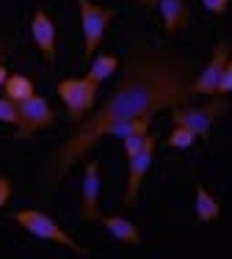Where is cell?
Here are the masks:
<instances>
[{
	"instance_id": "obj_1",
	"label": "cell",
	"mask_w": 232,
	"mask_h": 259,
	"mask_svg": "<svg viewBox=\"0 0 232 259\" xmlns=\"http://www.w3.org/2000/svg\"><path fill=\"white\" fill-rule=\"evenodd\" d=\"M194 66L185 55L161 50L146 41L133 45L127 64L122 66V77L116 83L100 110L81 121V127L58 146L47 160V177L56 185L66 171L78 165L86 152L105 138V130L125 119H152L158 110H172L174 105H185L194 97Z\"/></svg>"
},
{
	"instance_id": "obj_2",
	"label": "cell",
	"mask_w": 232,
	"mask_h": 259,
	"mask_svg": "<svg viewBox=\"0 0 232 259\" xmlns=\"http://www.w3.org/2000/svg\"><path fill=\"white\" fill-rule=\"evenodd\" d=\"M229 110V102L224 100V97H210L205 105H174L172 108V121L180 127H188L191 133H197V138L207 141L210 138V124L218 119V116H224Z\"/></svg>"
},
{
	"instance_id": "obj_3",
	"label": "cell",
	"mask_w": 232,
	"mask_h": 259,
	"mask_svg": "<svg viewBox=\"0 0 232 259\" xmlns=\"http://www.w3.org/2000/svg\"><path fill=\"white\" fill-rule=\"evenodd\" d=\"M14 221H17V224H20L25 232L33 234V237L50 240V243H58V245H64V248L81 254V256H89V248H83L81 243H75V240H72L69 234H66V232L58 226V221H53L50 215L42 212V209H20V212L14 215Z\"/></svg>"
},
{
	"instance_id": "obj_4",
	"label": "cell",
	"mask_w": 232,
	"mask_h": 259,
	"mask_svg": "<svg viewBox=\"0 0 232 259\" xmlns=\"http://www.w3.org/2000/svg\"><path fill=\"white\" fill-rule=\"evenodd\" d=\"M97 89L89 77H66L56 85L61 102L66 105V116L72 121H83L86 116H91L94 110V100H97Z\"/></svg>"
},
{
	"instance_id": "obj_5",
	"label": "cell",
	"mask_w": 232,
	"mask_h": 259,
	"mask_svg": "<svg viewBox=\"0 0 232 259\" xmlns=\"http://www.w3.org/2000/svg\"><path fill=\"white\" fill-rule=\"evenodd\" d=\"M81 9V25H83V39H86V55H94L105 36L108 22L116 17V9L111 6H97L94 0H78Z\"/></svg>"
},
{
	"instance_id": "obj_6",
	"label": "cell",
	"mask_w": 232,
	"mask_h": 259,
	"mask_svg": "<svg viewBox=\"0 0 232 259\" xmlns=\"http://www.w3.org/2000/svg\"><path fill=\"white\" fill-rule=\"evenodd\" d=\"M56 124V110L50 108V102L45 97L33 94L30 100L20 102V124H17V141H28L33 138V133L47 130Z\"/></svg>"
},
{
	"instance_id": "obj_7",
	"label": "cell",
	"mask_w": 232,
	"mask_h": 259,
	"mask_svg": "<svg viewBox=\"0 0 232 259\" xmlns=\"http://www.w3.org/2000/svg\"><path fill=\"white\" fill-rule=\"evenodd\" d=\"M232 55V41L229 39H221L213 50L210 61L205 64V69L194 77V94L197 97H218V80H221V72L227 66Z\"/></svg>"
},
{
	"instance_id": "obj_8",
	"label": "cell",
	"mask_w": 232,
	"mask_h": 259,
	"mask_svg": "<svg viewBox=\"0 0 232 259\" xmlns=\"http://www.w3.org/2000/svg\"><path fill=\"white\" fill-rule=\"evenodd\" d=\"M152 157H155V135H149V141L144 144V149L127 160V163H130V171H127L125 207H133L138 201V190H141L144 177H146V171H149V165H152Z\"/></svg>"
},
{
	"instance_id": "obj_9",
	"label": "cell",
	"mask_w": 232,
	"mask_h": 259,
	"mask_svg": "<svg viewBox=\"0 0 232 259\" xmlns=\"http://www.w3.org/2000/svg\"><path fill=\"white\" fill-rule=\"evenodd\" d=\"M81 218L100 221V163L89 160L83 168V190H81Z\"/></svg>"
},
{
	"instance_id": "obj_10",
	"label": "cell",
	"mask_w": 232,
	"mask_h": 259,
	"mask_svg": "<svg viewBox=\"0 0 232 259\" xmlns=\"http://www.w3.org/2000/svg\"><path fill=\"white\" fill-rule=\"evenodd\" d=\"M30 36H33L39 53L47 58V64H56V22L50 20L45 9H36L30 17Z\"/></svg>"
},
{
	"instance_id": "obj_11",
	"label": "cell",
	"mask_w": 232,
	"mask_h": 259,
	"mask_svg": "<svg viewBox=\"0 0 232 259\" xmlns=\"http://www.w3.org/2000/svg\"><path fill=\"white\" fill-rule=\"evenodd\" d=\"M158 9H161L166 33H180V30H185L194 22L191 6L185 0H158Z\"/></svg>"
},
{
	"instance_id": "obj_12",
	"label": "cell",
	"mask_w": 232,
	"mask_h": 259,
	"mask_svg": "<svg viewBox=\"0 0 232 259\" xmlns=\"http://www.w3.org/2000/svg\"><path fill=\"white\" fill-rule=\"evenodd\" d=\"M100 224L105 226L108 234H111L113 240H119V243H125V245H141V243H144L138 226L133 224V221L122 218V215H102Z\"/></svg>"
},
{
	"instance_id": "obj_13",
	"label": "cell",
	"mask_w": 232,
	"mask_h": 259,
	"mask_svg": "<svg viewBox=\"0 0 232 259\" xmlns=\"http://www.w3.org/2000/svg\"><path fill=\"white\" fill-rule=\"evenodd\" d=\"M194 209H197V221L199 224H213L221 215V201L205 188V185H197V199H194Z\"/></svg>"
},
{
	"instance_id": "obj_14",
	"label": "cell",
	"mask_w": 232,
	"mask_h": 259,
	"mask_svg": "<svg viewBox=\"0 0 232 259\" xmlns=\"http://www.w3.org/2000/svg\"><path fill=\"white\" fill-rule=\"evenodd\" d=\"M116 69H119V58H116V55L102 53V55H97V58L91 61V66H89L86 77H89L94 85H100V83H105V80L111 77Z\"/></svg>"
},
{
	"instance_id": "obj_15",
	"label": "cell",
	"mask_w": 232,
	"mask_h": 259,
	"mask_svg": "<svg viewBox=\"0 0 232 259\" xmlns=\"http://www.w3.org/2000/svg\"><path fill=\"white\" fill-rule=\"evenodd\" d=\"M3 94L14 102H25L36 94V85H33V80L25 77V75H9V80H6V85H3Z\"/></svg>"
},
{
	"instance_id": "obj_16",
	"label": "cell",
	"mask_w": 232,
	"mask_h": 259,
	"mask_svg": "<svg viewBox=\"0 0 232 259\" xmlns=\"http://www.w3.org/2000/svg\"><path fill=\"white\" fill-rule=\"evenodd\" d=\"M149 121L152 119H125V121H116L105 130V135H116V138H127L133 133H149Z\"/></svg>"
},
{
	"instance_id": "obj_17",
	"label": "cell",
	"mask_w": 232,
	"mask_h": 259,
	"mask_svg": "<svg viewBox=\"0 0 232 259\" xmlns=\"http://www.w3.org/2000/svg\"><path fill=\"white\" fill-rule=\"evenodd\" d=\"M194 141H197V133H191L188 127L174 124V130L169 133V138H166V144L172 146V149H191Z\"/></svg>"
},
{
	"instance_id": "obj_18",
	"label": "cell",
	"mask_w": 232,
	"mask_h": 259,
	"mask_svg": "<svg viewBox=\"0 0 232 259\" xmlns=\"http://www.w3.org/2000/svg\"><path fill=\"white\" fill-rule=\"evenodd\" d=\"M0 121L6 124H20V102L9 100V97H0Z\"/></svg>"
},
{
	"instance_id": "obj_19",
	"label": "cell",
	"mask_w": 232,
	"mask_h": 259,
	"mask_svg": "<svg viewBox=\"0 0 232 259\" xmlns=\"http://www.w3.org/2000/svg\"><path fill=\"white\" fill-rule=\"evenodd\" d=\"M125 141V155L127 160H130L133 155H138V152L144 149V144L149 141V133H133V135H127V138H122Z\"/></svg>"
},
{
	"instance_id": "obj_20",
	"label": "cell",
	"mask_w": 232,
	"mask_h": 259,
	"mask_svg": "<svg viewBox=\"0 0 232 259\" xmlns=\"http://www.w3.org/2000/svg\"><path fill=\"white\" fill-rule=\"evenodd\" d=\"M224 94H232V55L221 72V80H218V97H224Z\"/></svg>"
},
{
	"instance_id": "obj_21",
	"label": "cell",
	"mask_w": 232,
	"mask_h": 259,
	"mask_svg": "<svg viewBox=\"0 0 232 259\" xmlns=\"http://www.w3.org/2000/svg\"><path fill=\"white\" fill-rule=\"evenodd\" d=\"M202 6L210 14H216V17H221V14H227V9H229V0H202Z\"/></svg>"
},
{
	"instance_id": "obj_22",
	"label": "cell",
	"mask_w": 232,
	"mask_h": 259,
	"mask_svg": "<svg viewBox=\"0 0 232 259\" xmlns=\"http://www.w3.org/2000/svg\"><path fill=\"white\" fill-rule=\"evenodd\" d=\"M11 190H14V185H11V180H9V177H3V174H0V209H3L6 204H9Z\"/></svg>"
},
{
	"instance_id": "obj_23",
	"label": "cell",
	"mask_w": 232,
	"mask_h": 259,
	"mask_svg": "<svg viewBox=\"0 0 232 259\" xmlns=\"http://www.w3.org/2000/svg\"><path fill=\"white\" fill-rule=\"evenodd\" d=\"M138 6H144V9H158V0H136Z\"/></svg>"
},
{
	"instance_id": "obj_24",
	"label": "cell",
	"mask_w": 232,
	"mask_h": 259,
	"mask_svg": "<svg viewBox=\"0 0 232 259\" xmlns=\"http://www.w3.org/2000/svg\"><path fill=\"white\" fill-rule=\"evenodd\" d=\"M6 80H9V69H6V66H0V89L6 85Z\"/></svg>"
}]
</instances>
